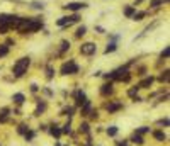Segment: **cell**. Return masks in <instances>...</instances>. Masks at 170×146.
Wrapping results in <instances>:
<instances>
[{"mask_svg":"<svg viewBox=\"0 0 170 146\" xmlns=\"http://www.w3.org/2000/svg\"><path fill=\"white\" fill-rule=\"evenodd\" d=\"M29 65H31V58H29V56H22V58H19V60L16 61V65H14V68H12L14 76H16V78H21V76H22L24 73L27 71Z\"/></svg>","mask_w":170,"mask_h":146,"instance_id":"obj_1","label":"cell"},{"mask_svg":"<svg viewBox=\"0 0 170 146\" xmlns=\"http://www.w3.org/2000/svg\"><path fill=\"white\" fill-rule=\"evenodd\" d=\"M60 73L61 75H75V73H78V65L75 63L73 60H68V61H65V63L61 65Z\"/></svg>","mask_w":170,"mask_h":146,"instance_id":"obj_2","label":"cell"},{"mask_svg":"<svg viewBox=\"0 0 170 146\" xmlns=\"http://www.w3.org/2000/svg\"><path fill=\"white\" fill-rule=\"evenodd\" d=\"M80 21V17L77 16V14H73V16H63L60 17V19L56 21V25L58 27H67V25L73 24V22H78Z\"/></svg>","mask_w":170,"mask_h":146,"instance_id":"obj_3","label":"cell"},{"mask_svg":"<svg viewBox=\"0 0 170 146\" xmlns=\"http://www.w3.org/2000/svg\"><path fill=\"white\" fill-rule=\"evenodd\" d=\"M95 51H97V46L94 43H85V44L80 46V53L85 54V56H92V54H95Z\"/></svg>","mask_w":170,"mask_h":146,"instance_id":"obj_4","label":"cell"},{"mask_svg":"<svg viewBox=\"0 0 170 146\" xmlns=\"http://www.w3.org/2000/svg\"><path fill=\"white\" fill-rule=\"evenodd\" d=\"M41 27H43V19H41V17H36V19H31L27 32H36V31H39Z\"/></svg>","mask_w":170,"mask_h":146,"instance_id":"obj_5","label":"cell"},{"mask_svg":"<svg viewBox=\"0 0 170 146\" xmlns=\"http://www.w3.org/2000/svg\"><path fill=\"white\" fill-rule=\"evenodd\" d=\"M121 109H122V104H121V102H111V104L106 105V111L109 112V114H114V112L121 111Z\"/></svg>","mask_w":170,"mask_h":146,"instance_id":"obj_6","label":"cell"},{"mask_svg":"<svg viewBox=\"0 0 170 146\" xmlns=\"http://www.w3.org/2000/svg\"><path fill=\"white\" fill-rule=\"evenodd\" d=\"M67 7L68 10H73V12H78L80 9H85L87 7V3H82V2H71V3H67Z\"/></svg>","mask_w":170,"mask_h":146,"instance_id":"obj_7","label":"cell"},{"mask_svg":"<svg viewBox=\"0 0 170 146\" xmlns=\"http://www.w3.org/2000/svg\"><path fill=\"white\" fill-rule=\"evenodd\" d=\"M114 92V87H113V83H104L102 87H100V95H104V97H107V95H111V94Z\"/></svg>","mask_w":170,"mask_h":146,"instance_id":"obj_8","label":"cell"},{"mask_svg":"<svg viewBox=\"0 0 170 146\" xmlns=\"http://www.w3.org/2000/svg\"><path fill=\"white\" fill-rule=\"evenodd\" d=\"M75 100H77V105H82L84 102L89 100V98H87L84 90H77V92H75Z\"/></svg>","mask_w":170,"mask_h":146,"instance_id":"obj_9","label":"cell"},{"mask_svg":"<svg viewBox=\"0 0 170 146\" xmlns=\"http://www.w3.org/2000/svg\"><path fill=\"white\" fill-rule=\"evenodd\" d=\"M36 104H38V107H36V111H34V116H41L43 112L46 111V107H48V105H46V102L44 100H36Z\"/></svg>","mask_w":170,"mask_h":146,"instance_id":"obj_10","label":"cell"},{"mask_svg":"<svg viewBox=\"0 0 170 146\" xmlns=\"http://www.w3.org/2000/svg\"><path fill=\"white\" fill-rule=\"evenodd\" d=\"M153 76H146V78H145V80H141V82H140V89H150V87H151V83H153Z\"/></svg>","mask_w":170,"mask_h":146,"instance_id":"obj_11","label":"cell"},{"mask_svg":"<svg viewBox=\"0 0 170 146\" xmlns=\"http://www.w3.org/2000/svg\"><path fill=\"white\" fill-rule=\"evenodd\" d=\"M80 107H82V111H80V112H82V116H89V112L92 111V104H90V100L84 102V104H82Z\"/></svg>","mask_w":170,"mask_h":146,"instance_id":"obj_12","label":"cell"},{"mask_svg":"<svg viewBox=\"0 0 170 146\" xmlns=\"http://www.w3.org/2000/svg\"><path fill=\"white\" fill-rule=\"evenodd\" d=\"M153 138L158 141V143H163V141H167V136H165L163 131H153Z\"/></svg>","mask_w":170,"mask_h":146,"instance_id":"obj_13","label":"cell"},{"mask_svg":"<svg viewBox=\"0 0 170 146\" xmlns=\"http://www.w3.org/2000/svg\"><path fill=\"white\" fill-rule=\"evenodd\" d=\"M9 114H10V109L9 107H3L0 111V122H7L9 121Z\"/></svg>","mask_w":170,"mask_h":146,"instance_id":"obj_14","label":"cell"},{"mask_svg":"<svg viewBox=\"0 0 170 146\" xmlns=\"http://www.w3.org/2000/svg\"><path fill=\"white\" fill-rule=\"evenodd\" d=\"M12 100H14V104H17V105H22L24 102H26V97H24V94H14Z\"/></svg>","mask_w":170,"mask_h":146,"instance_id":"obj_15","label":"cell"},{"mask_svg":"<svg viewBox=\"0 0 170 146\" xmlns=\"http://www.w3.org/2000/svg\"><path fill=\"white\" fill-rule=\"evenodd\" d=\"M49 134H51V136H55L56 139H58V138H61V134H63V133H61V129L55 124V126H51V129H49Z\"/></svg>","mask_w":170,"mask_h":146,"instance_id":"obj_16","label":"cell"},{"mask_svg":"<svg viewBox=\"0 0 170 146\" xmlns=\"http://www.w3.org/2000/svg\"><path fill=\"white\" fill-rule=\"evenodd\" d=\"M89 131H90L89 122H80V126H78V133L80 134H89Z\"/></svg>","mask_w":170,"mask_h":146,"instance_id":"obj_17","label":"cell"},{"mask_svg":"<svg viewBox=\"0 0 170 146\" xmlns=\"http://www.w3.org/2000/svg\"><path fill=\"white\" fill-rule=\"evenodd\" d=\"M135 14H136V9H135V7H131V5L124 7V16H126V17H133Z\"/></svg>","mask_w":170,"mask_h":146,"instance_id":"obj_18","label":"cell"},{"mask_svg":"<svg viewBox=\"0 0 170 146\" xmlns=\"http://www.w3.org/2000/svg\"><path fill=\"white\" fill-rule=\"evenodd\" d=\"M131 141H133V143H136V144H143L145 143V139L141 138V134H136V133L131 136Z\"/></svg>","mask_w":170,"mask_h":146,"instance_id":"obj_19","label":"cell"},{"mask_svg":"<svg viewBox=\"0 0 170 146\" xmlns=\"http://www.w3.org/2000/svg\"><path fill=\"white\" fill-rule=\"evenodd\" d=\"M71 119L70 117H68V121H67V124H65V126H63V129H61V133H63V134H70L71 133Z\"/></svg>","mask_w":170,"mask_h":146,"instance_id":"obj_20","label":"cell"},{"mask_svg":"<svg viewBox=\"0 0 170 146\" xmlns=\"http://www.w3.org/2000/svg\"><path fill=\"white\" fill-rule=\"evenodd\" d=\"M117 126H111V127H107L106 129V133H107V136H111V138H114L116 134H117Z\"/></svg>","mask_w":170,"mask_h":146,"instance_id":"obj_21","label":"cell"},{"mask_svg":"<svg viewBox=\"0 0 170 146\" xmlns=\"http://www.w3.org/2000/svg\"><path fill=\"white\" fill-rule=\"evenodd\" d=\"M116 49H117V44H116V43H109V44L106 46V51H104V53L109 54V53H113V51H116Z\"/></svg>","mask_w":170,"mask_h":146,"instance_id":"obj_22","label":"cell"},{"mask_svg":"<svg viewBox=\"0 0 170 146\" xmlns=\"http://www.w3.org/2000/svg\"><path fill=\"white\" fill-rule=\"evenodd\" d=\"M27 131H29L27 124H19V126H17V133H19V134H26Z\"/></svg>","mask_w":170,"mask_h":146,"instance_id":"obj_23","label":"cell"},{"mask_svg":"<svg viewBox=\"0 0 170 146\" xmlns=\"http://www.w3.org/2000/svg\"><path fill=\"white\" fill-rule=\"evenodd\" d=\"M85 32H87V27H85V25H80V27L77 29V32H75V38H82Z\"/></svg>","mask_w":170,"mask_h":146,"instance_id":"obj_24","label":"cell"},{"mask_svg":"<svg viewBox=\"0 0 170 146\" xmlns=\"http://www.w3.org/2000/svg\"><path fill=\"white\" fill-rule=\"evenodd\" d=\"M158 82H162V83H167L168 82V70H165V71H162V75L158 76Z\"/></svg>","mask_w":170,"mask_h":146,"instance_id":"obj_25","label":"cell"},{"mask_svg":"<svg viewBox=\"0 0 170 146\" xmlns=\"http://www.w3.org/2000/svg\"><path fill=\"white\" fill-rule=\"evenodd\" d=\"M73 112H75L73 107H67V109H63V111H61V116H68V117H71V116H73Z\"/></svg>","mask_w":170,"mask_h":146,"instance_id":"obj_26","label":"cell"},{"mask_svg":"<svg viewBox=\"0 0 170 146\" xmlns=\"http://www.w3.org/2000/svg\"><path fill=\"white\" fill-rule=\"evenodd\" d=\"M7 54H9V46H7V44H0V58L7 56Z\"/></svg>","mask_w":170,"mask_h":146,"instance_id":"obj_27","label":"cell"},{"mask_svg":"<svg viewBox=\"0 0 170 146\" xmlns=\"http://www.w3.org/2000/svg\"><path fill=\"white\" fill-rule=\"evenodd\" d=\"M70 49V41H61V48H60V53H65V51H68Z\"/></svg>","mask_w":170,"mask_h":146,"instance_id":"obj_28","label":"cell"},{"mask_svg":"<svg viewBox=\"0 0 170 146\" xmlns=\"http://www.w3.org/2000/svg\"><path fill=\"white\" fill-rule=\"evenodd\" d=\"M136 134H146V133H150V127L148 126H141V127H136V131H135Z\"/></svg>","mask_w":170,"mask_h":146,"instance_id":"obj_29","label":"cell"},{"mask_svg":"<svg viewBox=\"0 0 170 146\" xmlns=\"http://www.w3.org/2000/svg\"><path fill=\"white\" fill-rule=\"evenodd\" d=\"M138 90H140V87H133V89H129V90H128V95L135 98L136 95H138Z\"/></svg>","mask_w":170,"mask_h":146,"instance_id":"obj_30","label":"cell"},{"mask_svg":"<svg viewBox=\"0 0 170 146\" xmlns=\"http://www.w3.org/2000/svg\"><path fill=\"white\" fill-rule=\"evenodd\" d=\"M168 54H170V48H168V46H165L163 51L160 53V58H162V60H167V58H168Z\"/></svg>","mask_w":170,"mask_h":146,"instance_id":"obj_31","label":"cell"},{"mask_svg":"<svg viewBox=\"0 0 170 146\" xmlns=\"http://www.w3.org/2000/svg\"><path fill=\"white\" fill-rule=\"evenodd\" d=\"M53 76H55V70H53V66H48V68H46V78L51 80Z\"/></svg>","mask_w":170,"mask_h":146,"instance_id":"obj_32","label":"cell"},{"mask_svg":"<svg viewBox=\"0 0 170 146\" xmlns=\"http://www.w3.org/2000/svg\"><path fill=\"white\" fill-rule=\"evenodd\" d=\"M24 136H26V141H32V139H34V136H36V133H34V131H31V129H29L27 133L24 134Z\"/></svg>","mask_w":170,"mask_h":146,"instance_id":"obj_33","label":"cell"},{"mask_svg":"<svg viewBox=\"0 0 170 146\" xmlns=\"http://www.w3.org/2000/svg\"><path fill=\"white\" fill-rule=\"evenodd\" d=\"M145 16H146V12H138V14H135V16H133V19H135V21H143Z\"/></svg>","mask_w":170,"mask_h":146,"instance_id":"obj_34","label":"cell"},{"mask_svg":"<svg viewBox=\"0 0 170 146\" xmlns=\"http://www.w3.org/2000/svg\"><path fill=\"white\" fill-rule=\"evenodd\" d=\"M162 3H163V0H151V2H150V7H155V9H157V7H160Z\"/></svg>","mask_w":170,"mask_h":146,"instance_id":"obj_35","label":"cell"},{"mask_svg":"<svg viewBox=\"0 0 170 146\" xmlns=\"http://www.w3.org/2000/svg\"><path fill=\"white\" fill-rule=\"evenodd\" d=\"M32 7L38 9V10H43V9H44V3H43V2H32Z\"/></svg>","mask_w":170,"mask_h":146,"instance_id":"obj_36","label":"cell"},{"mask_svg":"<svg viewBox=\"0 0 170 146\" xmlns=\"http://www.w3.org/2000/svg\"><path fill=\"white\" fill-rule=\"evenodd\" d=\"M158 124H160V126H165V127H168V117H163V119H160V121H158Z\"/></svg>","mask_w":170,"mask_h":146,"instance_id":"obj_37","label":"cell"},{"mask_svg":"<svg viewBox=\"0 0 170 146\" xmlns=\"http://www.w3.org/2000/svg\"><path fill=\"white\" fill-rule=\"evenodd\" d=\"M89 114H90V117H92V119H97V117H99V112H97V109H95V111L92 109V111H90Z\"/></svg>","mask_w":170,"mask_h":146,"instance_id":"obj_38","label":"cell"},{"mask_svg":"<svg viewBox=\"0 0 170 146\" xmlns=\"http://www.w3.org/2000/svg\"><path fill=\"white\" fill-rule=\"evenodd\" d=\"M9 29H10V27H7V25H0V34H5Z\"/></svg>","mask_w":170,"mask_h":146,"instance_id":"obj_39","label":"cell"},{"mask_svg":"<svg viewBox=\"0 0 170 146\" xmlns=\"http://www.w3.org/2000/svg\"><path fill=\"white\" fill-rule=\"evenodd\" d=\"M116 146H128V141H126V139H122V141H117V143H116Z\"/></svg>","mask_w":170,"mask_h":146,"instance_id":"obj_40","label":"cell"},{"mask_svg":"<svg viewBox=\"0 0 170 146\" xmlns=\"http://www.w3.org/2000/svg\"><path fill=\"white\" fill-rule=\"evenodd\" d=\"M38 90H39V87L36 85V83H32V85H31V92H38Z\"/></svg>","mask_w":170,"mask_h":146,"instance_id":"obj_41","label":"cell"},{"mask_svg":"<svg viewBox=\"0 0 170 146\" xmlns=\"http://www.w3.org/2000/svg\"><path fill=\"white\" fill-rule=\"evenodd\" d=\"M43 92H44V94H46V95H48V97H51V95H53V92H51V90H49V89H43Z\"/></svg>","mask_w":170,"mask_h":146,"instance_id":"obj_42","label":"cell"},{"mask_svg":"<svg viewBox=\"0 0 170 146\" xmlns=\"http://www.w3.org/2000/svg\"><path fill=\"white\" fill-rule=\"evenodd\" d=\"M95 31L99 32V34H104V27H100V25H97V27H95Z\"/></svg>","mask_w":170,"mask_h":146,"instance_id":"obj_43","label":"cell"},{"mask_svg":"<svg viewBox=\"0 0 170 146\" xmlns=\"http://www.w3.org/2000/svg\"><path fill=\"white\" fill-rule=\"evenodd\" d=\"M55 146H61V144H60V143H56V144H55Z\"/></svg>","mask_w":170,"mask_h":146,"instance_id":"obj_44","label":"cell"},{"mask_svg":"<svg viewBox=\"0 0 170 146\" xmlns=\"http://www.w3.org/2000/svg\"><path fill=\"white\" fill-rule=\"evenodd\" d=\"M84 146H92V144H84Z\"/></svg>","mask_w":170,"mask_h":146,"instance_id":"obj_45","label":"cell"}]
</instances>
